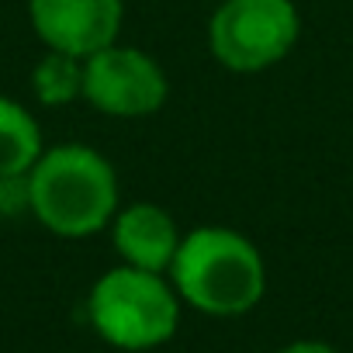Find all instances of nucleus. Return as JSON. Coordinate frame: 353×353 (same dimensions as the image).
<instances>
[{
  "mask_svg": "<svg viewBox=\"0 0 353 353\" xmlns=\"http://www.w3.org/2000/svg\"><path fill=\"white\" fill-rule=\"evenodd\" d=\"M166 97V70L135 46L111 42L83 59V101L108 118H149Z\"/></svg>",
  "mask_w": 353,
  "mask_h": 353,
  "instance_id": "nucleus-5",
  "label": "nucleus"
},
{
  "mask_svg": "<svg viewBox=\"0 0 353 353\" xmlns=\"http://www.w3.org/2000/svg\"><path fill=\"white\" fill-rule=\"evenodd\" d=\"M301 18L291 0H219L208 21V52L232 73L277 66L298 42Z\"/></svg>",
  "mask_w": 353,
  "mask_h": 353,
  "instance_id": "nucleus-4",
  "label": "nucleus"
},
{
  "mask_svg": "<svg viewBox=\"0 0 353 353\" xmlns=\"http://www.w3.org/2000/svg\"><path fill=\"white\" fill-rule=\"evenodd\" d=\"M32 219L59 239H87L118 212V173L104 152L83 142L42 149L28 170Z\"/></svg>",
  "mask_w": 353,
  "mask_h": 353,
  "instance_id": "nucleus-1",
  "label": "nucleus"
},
{
  "mask_svg": "<svg viewBox=\"0 0 353 353\" xmlns=\"http://www.w3.org/2000/svg\"><path fill=\"white\" fill-rule=\"evenodd\" d=\"M87 319L94 332L128 353L163 346L181 322V298L166 274L139 267L104 270L87 294Z\"/></svg>",
  "mask_w": 353,
  "mask_h": 353,
  "instance_id": "nucleus-3",
  "label": "nucleus"
},
{
  "mask_svg": "<svg viewBox=\"0 0 353 353\" xmlns=\"http://www.w3.org/2000/svg\"><path fill=\"white\" fill-rule=\"evenodd\" d=\"M108 229L121 263L152 274H166L176 246H181V229H176L173 215L156 201H135L128 208H118Z\"/></svg>",
  "mask_w": 353,
  "mask_h": 353,
  "instance_id": "nucleus-7",
  "label": "nucleus"
},
{
  "mask_svg": "<svg viewBox=\"0 0 353 353\" xmlns=\"http://www.w3.org/2000/svg\"><path fill=\"white\" fill-rule=\"evenodd\" d=\"M32 94L42 108H66L83 97V59L46 49L32 70Z\"/></svg>",
  "mask_w": 353,
  "mask_h": 353,
  "instance_id": "nucleus-9",
  "label": "nucleus"
},
{
  "mask_svg": "<svg viewBox=\"0 0 353 353\" xmlns=\"http://www.w3.org/2000/svg\"><path fill=\"white\" fill-rule=\"evenodd\" d=\"M42 128L39 118L14 97L0 94V176H18L35 166L42 156Z\"/></svg>",
  "mask_w": 353,
  "mask_h": 353,
  "instance_id": "nucleus-8",
  "label": "nucleus"
},
{
  "mask_svg": "<svg viewBox=\"0 0 353 353\" xmlns=\"http://www.w3.org/2000/svg\"><path fill=\"white\" fill-rule=\"evenodd\" d=\"M121 0H28V21L46 49L87 59L118 42Z\"/></svg>",
  "mask_w": 353,
  "mask_h": 353,
  "instance_id": "nucleus-6",
  "label": "nucleus"
},
{
  "mask_svg": "<svg viewBox=\"0 0 353 353\" xmlns=\"http://www.w3.org/2000/svg\"><path fill=\"white\" fill-rule=\"evenodd\" d=\"M21 215H32L28 173L0 176V219H21Z\"/></svg>",
  "mask_w": 353,
  "mask_h": 353,
  "instance_id": "nucleus-10",
  "label": "nucleus"
},
{
  "mask_svg": "<svg viewBox=\"0 0 353 353\" xmlns=\"http://www.w3.org/2000/svg\"><path fill=\"white\" fill-rule=\"evenodd\" d=\"M277 353H336V350L329 343H319V339H298V343H288Z\"/></svg>",
  "mask_w": 353,
  "mask_h": 353,
  "instance_id": "nucleus-11",
  "label": "nucleus"
},
{
  "mask_svg": "<svg viewBox=\"0 0 353 353\" xmlns=\"http://www.w3.org/2000/svg\"><path fill=\"white\" fill-rule=\"evenodd\" d=\"M181 301L205 315H243L267 291V267L253 239L225 225H198L181 236L166 270Z\"/></svg>",
  "mask_w": 353,
  "mask_h": 353,
  "instance_id": "nucleus-2",
  "label": "nucleus"
}]
</instances>
